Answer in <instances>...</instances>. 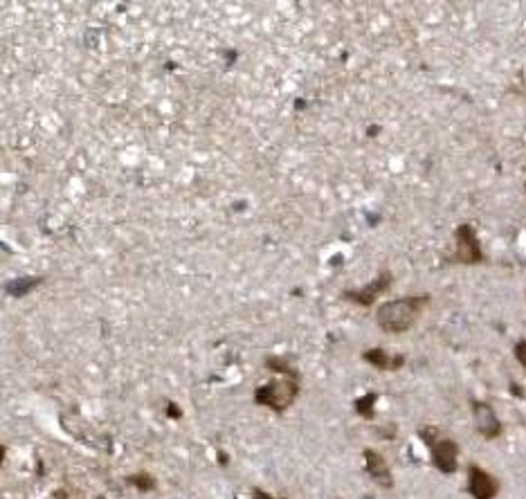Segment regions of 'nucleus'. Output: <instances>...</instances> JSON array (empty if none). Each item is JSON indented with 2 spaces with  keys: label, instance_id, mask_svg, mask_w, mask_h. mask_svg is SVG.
<instances>
[{
  "label": "nucleus",
  "instance_id": "6e6552de",
  "mask_svg": "<svg viewBox=\"0 0 526 499\" xmlns=\"http://www.w3.org/2000/svg\"><path fill=\"white\" fill-rule=\"evenodd\" d=\"M365 456V468H367V475L378 483L380 488H394V475L390 466H387L385 456L378 454L376 450H365L363 452Z\"/></svg>",
  "mask_w": 526,
  "mask_h": 499
},
{
  "label": "nucleus",
  "instance_id": "dca6fc26",
  "mask_svg": "<svg viewBox=\"0 0 526 499\" xmlns=\"http://www.w3.org/2000/svg\"><path fill=\"white\" fill-rule=\"evenodd\" d=\"M218 463H227V454H223V452H218Z\"/></svg>",
  "mask_w": 526,
  "mask_h": 499
},
{
  "label": "nucleus",
  "instance_id": "0eeeda50",
  "mask_svg": "<svg viewBox=\"0 0 526 499\" xmlns=\"http://www.w3.org/2000/svg\"><path fill=\"white\" fill-rule=\"evenodd\" d=\"M430 452H432L434 468L439 470V473H443V475L456 473V466H459V446H456L454 441L436 439L430 446Z\"/></svg>",
  "mask_w": 526,
  "mask_h": 499
},
{
  "label": "nucleus",
  "instance_id": "4468645a",
  "mask_svg": "<svg viewBox=\"0 0 526 499\" xmlns=\"http://www.w3.org/2000/svg\"><path fill=\"white\" fill-rule=\"evenodd\" d=\"M252 497H254V499H274L272 495H268L266 490H261V488H254V490H252Z\"/></svg>",
  "mask_w": 526,
  "mask_h": 499
},
{
  "label": "nucleus",
  "instance_id": "f257e3e1",
  "mask_svg": "<svg viewBox=\"0 0 526 499\" xmlns=\"http://www.w3.org/2000/svg\"><path fill=\"white\" fill-rule=\"evenodd\" d=\"M427 301H430L427 295H409V297L385 301L376 311V322L385 333H405L417 324V320L427 306Z\"/></svg>",
  "mask_w": 526,
  "mask_h": 499
},
{
  "label": "nucleus",
  "instance_id": "f8f14e48",
  "mask_svg": "<svg viewBox=\"0 0 526 499\" xmlns=\"http://www.w3.org/2000/svg\"><path fill=\"white\" fill-rule=\"evenodd\" d=\"M133 488H137L140 493H149V490H154L156 488V479L151 477L149 473H135V475H131L129 479H127Z\"/></svg>",
  "mask_w": 526,
  "mask_h": 499
},
{
  "label": "nucleus",
  "instance_id": "f03ea898",
  "mask_svg": "<svg viewBox=\"0 0 526 499\" xmlns=\"http://www.w3.org/2000/svg\"><path fill=\"white\" fill-rule=\"evenodd\" d=\"M299 394V382L297 378H288V376H281V378H274L266 385L257 387L254 392V403L261 405V407H268L277 414L286 412L290 405L295 403V398Z\"/></svg>",
  "mask_w": 526,
  "mask_h": 499
},
{
  "label": "nucleus",
  "instance_id": "39448f33",
  "mask_svg": "<svg viewBox=\"0 0 526 499\" xmlns=\"http://www.w3.org/2000/svg\"><path fill=\"white\" fill-rule=\"evenodd\" d=\"M473 419H475V427L477 432L483 436V439H497L502 436L504 427H502V421L497 419V414L493 409L490 403H486V400H473Z\"/></svg>",
  "mask_w": 526,
  "mask_h": 499
},
{
  "label": "nucleus",
  "instance_id": "9b49d317",
  "mask_svg": "<svg viewBox=\"0 0 526 499\" xmlns=\"http://www.w3.org/2000/svg\"><path fill=\"white\" fill-rule=\"evenodd\" d=\"M376 400H378V394L376 392H367V394L360 396V398H355L353 407H355L358 416H363V419L371 421L373 416H376Z\"/></svg>",
  "mask_w": 526,
  "mask_h": 499
},
{
  "label": "nucleus",
  "instance_id": "2eb2a0df",
  "mask_svg": "<svg viewBox=\"0 0 526 499\" xmlns=\"http://www.w3.org/2000/svg\"><path fill=\"white\" fill-rule=\"evenodd\" d=\"M167 416H173V419H180V409L176 405H167Z\"/></svg>",
  "mask_w": 526,
  "mask_h": 499
},
{
  "label": "nucleus",
  "instance_id": "ddd939ff",
  "mask_svg": "<svg viewBox=\"0 0 526 499\" xmlns=\"http://www.w3.org/2000/svg\"><path fill=\"white\" fill-rule=\"evenodd\" d=\"M513 355L517 358V363L526 369V340H517L513 346Z\"/></svg>",
  "mask_w": 526,
  "mask_h": 499
},
{
  "label": "nucleus",
  "instance_id": "423d86ee",
  "mask_svg": "<svg viewBox=\"0 0 526 499\" xmlns=\"http://www.w3.org/2000/svg\"><path fill=\"white\" fill-rule=\"evenodd\" d=\"M468 493L475 499H495L500 493V483L481 466L473 463L468 468Z\"/></svg>",
  "mask_w": 526,
  "mask_h": 499
},
{
  "label": "nucleus",
  "instance_id": "20e7f679",
  "mask_svg": "<svg viewBox=\"0 0 526 499\" xmlns=\"http://www.w3.org/2000/svg\"><path fill=\"white\" fill-rule=\"evenodd\" d=\"M392 279H394L392 272L390 270H382L369 286H363V288H358V290H344L342 299L355 304V306H371V304L376 301L385 293V290L392 286Z\"/></svg>",
  "mask_w": 526,
  "mask_h": 499
},
{
  "label": "nucleus",
  "instance_id": "7ed1b4c3",
  "mask_svg": "<svg viewBox=\"0 0 526 499\" xmlns=\"http://www.w3.org/2000/svg\"><path fill=\"white\" fill-rule=\"evenodd\" d=\"M454 241H456V249H454V261L461 263V266H477V263L483 261V249L477 237V230L473 225H459L454 230Z\"/></svg>",
  "mask_w": 526,
  "mask_h": 499
},
{
  "label": "nucleus",
  "instance_id": "1a4fd4ad",
  "mask_svg": "<svg viewBox=\"0 0 526 499\" xmlns=\"http://www.w3.org/2000/svg\"><path fill=\"white\" fill-rule=\"evenodd\" d=\"M363 358L367 360L369 365H373L376 369H382V371H398L400 367L405 365V355H400V353H390V351H385V349H369V351H365L363 353Z\"/></svg>",
  "mask_w": 526,
  "mask_h": 499
},
{
  "label": "nucleus",
  "instance_id": "9d476101",
  "mask_svg": "<svg viewBox=\"0 0 526 499\" xmlns=\"http://www.w3.org/2000/svg\"><path fill=\"white\" fill-rule=\"evenodd\" d=\"M266 367L277 373V376H288V378H299L297 376V369L293 367V360L288 355H270L266 360Z\"/></svg>",
  "mask_w": 526,
  "mask_h": 499
}]
</instances>
